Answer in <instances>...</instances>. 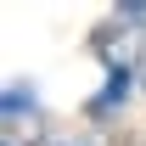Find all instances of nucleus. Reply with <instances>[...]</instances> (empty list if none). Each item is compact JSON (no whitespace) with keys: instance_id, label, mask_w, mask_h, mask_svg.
<instances>
[{"instance_id":"nucleus-3","label":"nucleus","mask_w":146,"mask_h":146,"mask_svg":"<svg viewBox=\"0 0 146 146\" xmlns=\"http://www.w3.org/2000/svg\"><path fill=\"white\" fill-rule=\"evenodd\" d=\"M34 107H39V96L28 90V84H11V90L0 96V118H6V124H11V129L23 124V112H34Z\"/></svg>"},{"instance_id":"nucleus-4","label":"nucleus","mask_w":146,"mask_h":146,"mask_svg":"<svg viewBox=\"0 0 146 146\" xmlns=\"http://www.w3.org/2000/svg\"><path fill=\"white\" fill-rule=\"evenodd\" d=\"M141 84H146V73H141Z\"/></svg>"},{"instance_id":"nucleus-2","label":"nucleus","mask_w":146,"mask_h":146,"mask_svg":"<svg viewBox=\"0 0 146 146\" xmlns=\"http://www.w3.org/2000/svg\"><path fill=\"white\" fill-rule=\"evenodd\" d=\"M129 90H135V73H107V84H101V90L90 96V107H84V112H90L96 124H107L112 112H118V107L129 101Z\"/></svg>"},{"instance_id":"nucleus-1","label":"nucleus","mask_w":146,"mask_h":146,"mask_svg":"<svg viewBox=\"0 0 146 146\" xmlns=\"http://www.w3.org/2000/svg\"><path fill=\"white\" fill-rule=\"evenodd\" d=\"M146 6H118V17L107 28H96L90 51L107 62V73H135L141 68V45H146Z\"/></svg>"}]
</instances>
